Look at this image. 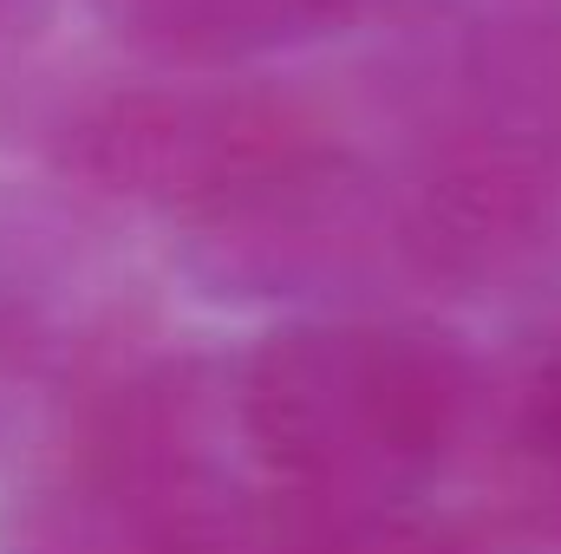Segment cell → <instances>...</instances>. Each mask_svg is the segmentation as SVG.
<instances>
[{"label":"cell","instance_id":"cell-1","mask_svg":"<svg viewBox=\"0 0 561 554\" xmlns=\"http://www.w3.org/2000/svg\"><path fill=\"white\" fill-rule=\"evenodd\" d=\"M144 26L183 33V39H236V33H275L294 20L333 13L340 0H125Z\"/></svg>","mask_w":561,"mask_h":554}]
</instances>
